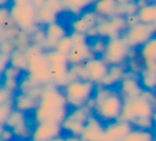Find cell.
Masks as SVG:
<instances>
[{
    "label": "cell",
    "instance_id": "57",
    "mask_svg": "<svg viewBox=\"0 0 156 141\" xmlns=\"http://www.w3.org/2000/svg\"><path fill=\"white\" fill-rule=\"evenodd\" d=\"M88 1H89V2H90V3H91V4H94V2H96V1H97V0H88Z\"/></svg>",
    "mask_w": 156,
    "mask_h": 141
},
{
    "label": "cell",
    "instance_id": "2",
    "mask_svg": "<svg viewBox=\"0 0 156 141\" xmlns=\"http://www.w3.org/2000/svg\"><path fill=\"white\" fill-rule=\"evenodd\" d=\"M96 106L94 115L104 125L121 120L125 100L119 90L97 85L94 94Z\"/></svg>",
    "mask_w": 156,
    "mask_h": 141
},
{
    "label": "cell",
    "instance_id": "22",
    "mask_svg": "<svg viewBox=\"0 0 156 141\" xmlns=\"http://www.w3.org/2000/svg\"><path fill=\"white\" fill-rule=\"evenodd\" d=\"M11 66L19 69L21 72H28L29 61L26 55V52L20 49H15L11 54Z\"/></svg>",
    "mask_w": 156,
    "mask_h": 141
},
{
    "label": "cell",
    "instance_id": "14",
    "mask_svg": "<svg viewBox=\"0 0 156 141\" xmlns=\"http://www.w3.org/2000/svg\"><path fill=\"white\" fill-rule=\"evenodd\" d=\"M5 126L9 129H11L15 136H18V137H28L30 135L29 129L27 126L25 113L18 111V109L13 111L9 120L6 121Z\"/></svg>",
    "mask_w": 156,
    "mask_h": 141
},
{
    "label": "cell",
    "instance_id": "48",
    "mask_svg": "<svg viewBox=\"0 0 156 141\" xmlns=\"http://www.w3.org/2000/svg\"><path fill=\"white\" fill-rule=\"evenodd\" d=\"M86 36H87V38H88L89 41L99 37V33H98V29H97V27H94V28L89 29V30L86 32Z\"/></svg>",
    "mask_w": 156,
    "mask_h": 141
},
{
    "label": "cell",
    "instance_id": "18",
    "mask_svg": "<svg viewBox=\"0 0 156 141\" xmlns=\"http://www.w3.org/2000/svg\"><path fill=\"white\" fill-rule=\"evenodd\" d=\"M118 5L117 0H97L91 6L100 18H112L117 15Z\"/></svg>",
    "mask_w": 156,
    "mask_h": 141
},
{
    "label": "cell",
    "instance_id": "58",
    "mask_svg": "<svg viewBox=\"0 0 156 141\" xmlns=\"http://www.w3.org/2000/svg\"><path fill=\"white\" fill-rule=\"evenodd\" d=\"M155 111H156V104H155ZM154 119H155V121H156V111H155V115H154Z\"/></svg>",
    "mask_w": 156,
    "mask_h": 141
},
{
    "label": "cell",
    "instance_id": "11",
    "mask_svg": "<svg viewBox=\"0 0 156 141\" xmlns=\"http://www.w3.org/2000/svg\"><path fill=\"white\" fill-rule=\"evenodd\" d=\"M86 69L88 81L93 82L96 85H100L105 76L107 74L109 66L102 57H93L88 59L85 64H83Z\"/></svg>",
    "mask_w": 156,
    "mask_h": 141
},
{
    "label": "cell",
    "instance_id": "49",
    "mask_svg": "<svg viewBox=\"0 0 156 141\" xmlns=\"http://www.w3.org/2000/svg\"><path fill=\"white\" fill-rule=\"evenodd\" d=\"M32 0H11V5H29Z\"/></svg>",
    "mask_w": 156,
    "mask_h": 141
},
{
    "label": "cell",
    "instance_id": "7",
    "mask_svg": "<svg viewBox=\"0 0 156 141\" xmlns=\"http://www.w3.org/2000/svg\"><path fill=\"white\" fill-rule=\"evenodd\" d=\"M156 35V25H147L139 23L138 25L129 28L122 35L127 45L132 49H139L148 41Z\"/></svg>",
    "mask_w": 156,
    "mask_h": 141
},
{
    "label": "cell",
    "instance_id": "35",
    "mask_svg": "<svg viewBox=\"0 0 156 141\" xmlns=\"http://www.w3.org/2000/svg\"><path fill=\"white\" fill-rule=\"evenodd\" d=\"M14 100L0 105V124L5 125L6 121L9 120L11 114L14 111Z\"/></svg>",
    "mask_w": 156,
    "mask_h": 141
},
{
    "label": "cell",
    "instance_id": "56",
    "mask_svg": "<svg viewBox=\"0 0 156 141\" xmlns=\"http://www.w3.org/2000/svg\"><path fill=\"white\" fill-rule=\"evenodd\" d=\"M149 3H156V0H147Z\"/></svg>",
    "mask_w": 156,
    "mask_h": 141
},
{
    "label": "cell",
    "instance_id": "59",
    "mask_svg": "<svg viewBox=\"0 0 156 141\" xmlns=\"http://www.w3.org/2000/svg\"><path fill=\"white\" fill-rule=\"evenodd\" d=\"M0 87H2V84H1V83H0Z\"/></svg>",
    "mask_w": 156,
    "mask_h": 141
},
{
    "label": "cell",
    "instance_id": "6",
    "mask_svg": "<svg viewBox=\"0 0 156 141\" xmlns=\"http://www.w3.org/2000/svg\"><path fill=\"white\" fill-rule=\"evenodd\" d=\"M10 17L12 23L19 30L31 33L36 28V13L32 4L29 5H10Z\"/></svg>",
    "mask_w": 156,
    "mask_h": 141
},
{
    "label": "cell",
    "instance_id": "47",
    "mask_svg": "<svg viewBox=\"0 0 156 141\" xmlns=\"http://www.w3.org/2000/svg\"><path fill=\"white\" fill-rule=\"evenodd\" d=\"M14 133H13L11 129H4V132L2 133V135L0 136V141H10L13 139V137H14Z\"/></svg>",
    "mask_w": 156,
    "mask_h": 141
},
{
    "label": "cell",
    "instance_id": "10",
    "mask_svg": "<svg viewBox=\"0 0 156 141\" xmlns=\"http://www.w3.org/2000/svg\"><path fill=\"white\" fill-rule=\"evenodd\" d=\"M62 124L55 122L37 123L32 132V141H51L61 137Z\"/></svg>",
    "mask_w": 156,
    "mask_h": 141
},
{
    "label": "cell",
    "instance_id": "50",
    "mask_svg": "<svg viewBox=\"0 0 156 141\" xmlns=\"http://www.w3.org/2000/svg\"><path fill=\"white\" fill-rule=\"evenodd\" d=\"M46 2V0H32V5L35 9H41L44 6V3Z\"/></svg>",
    "mask_w": 156,
    "mask_h": 141
},
{
    "label": "cell",
    "instance_id": "34",
    "mask_svg": "<svg viewBox=\"0 0 156 141\" xmlns=\"http://www.w3.org/2000/svg\"><path fill=\"white\" fill-rule=\"evenodd\" d=\"M80 16L84 19L85 23H87V26H88L89 28L97 27V25H98L99 21H100V17H99V15L94 12L93 9H87V10H85Z\"/></svg>",
    "mask_w": 156,
    "mask_h": 141
},
{
    "label": "cell",
    "instance_id": "28",
    "mask_svg": "<svg viewBox=\"0 0 156 141\" xmlns=\"http://www.w3.org/2000/svg\"><path fill=\"white\" fill-rule=\"evenodd\" d=\"M32 44L41 47L45 51H47V46H46V34H45V27H41L37 25L36 28L31 33Z\"/></svg>",
    "mask_w": 156,
    "mask_h": 141
},
{
    "label": "cell",
    "instance_id": "60",
    "mask_svg": "<svg viewBox=\"0 0 156 141\" xmlns=\"http://www.w3.org/2000/svg\"><path fill=\"white\" fill-rule=\"evenodd\" d=\"M129 1H135V0H129Z\"/></svg>",
    "mask_w": 156,
    "mask_h": 141
},
{
    "label": "cell",
    "instance_id": "38",
    "mask_svg": "<svg viewBox=\"0 0 156 141\" xmlns=\"http://www.w3.org/2000/svg\"><path fill=\"white\" fill-rule=\"evenodd\" d=\"M43 8L48 11H51L56 15H60L61 13L65 12L63 0H46Z\"/></svg>",
    "mask_w": 156,
    "mask_h": 141
},
{
    "label": "cell",
    "instance_id": "25",
    "mask_svg": "<svg viewBox=\"0 0 156 141\" xmlns=\"http://www.w3.org/2000/svg\"><path fill=\"white\" fill-rule=\"evenodd\" d=\"M121 141H156V132L133 129V131Z\"/></svg>",
    "mask_w": 156,
    "mask_h": 141
},
{
    "label": "cell",
    "instance_id": "21",
    "mask_svg": "<svg viewBox=\"0 0 156 141\" xmlns=\"http://www.w3.org/2000/svg\"><path fill=\"white\" fill-rule=\"evenodd\" d=\"M63 1L65 12L69 13L74 17L80 16L85 10L93 5L88 0H63Z\"/></svg>",
    "mask_w": 156,
    "mask_h": 141
},
{
    "label": "cell",
    "instance_id": "5",
    "mask_svg": "<svg viewBox=\"0 0 156 141\" xmlns=\"http://www.w3.org/2000/svg\"><path fill=\"white\" fill-rule=\"evenodd\" d=\"M132 48L127 45L122 36L106 41V49L102 58L108 66L125 65L129 59V53Z\"/></svg>",
    "mask_w": 156,
    "mask_h": 141
},
{
    "label": "cell",
    "instance_id": "8",
    "mask_svg": "<svg viewBox=\"0 0 156 141\" xmlns=\"http://www.w3.org/2000/svg\"><path fill=\"white\" fill-rule=\"evenodd\" d=\"M97 29L99 37L107 41L122 36L127 30V25L124 16L116 15L112 18H100V21L97 25Z\"/></svg>",
    "mask_w": 156,
    "mask_h": 141
},
{
    "label": "cell",
    "instance_id": "4",
    "mask_svg": "<svg viewBox=\"0 0 156 141\" xmlns=\"http://www.w3.org/2000/svg\"><path fill=\"white\" fill-rule=\"evenodd\" d=\"M155 111V103L141 94L139 98L125 100L121 120L132 123L136 119L153 118Z\"/></svg>",
    "mask_w": 156,
    "mask_h": 141
},
{
    "label": "cell",
    "instance_id": "54",
    "mask_svg": "<svg viewBox=\"0 0 156 141\" xmlns=\"http://www.w3.org/2000/svg\"><path fill=\"white\" fill-rule=\"evenodd\" d=\"M4 132V129H3V125L2 124H0V136L2 135V133Z\"/></svg>",
    "mask_w": 156,
    "mask_h": 141
},
{
    "label": "cell",
    "instance_id": "37",
    "mask_svg": "<svg viewBox=\"0 0 156 141\" xmlns=\"http://www.w3.org/2000/svg\"><path fill=\"white\" fill-rule=\"evenodd\" d=\"M70 28H71V32L83 33V34H86L87 31L90 29L81 16L74 17L72 19L71 23H70Z\"/></svg>",
    "mask_w": 156,
    "mask_h": 141
},
{
    "label": "cell",
    "instance_id": "42",
    "mask_svg": "<svg viewBox=\"0 0 156 141\" xmlns=\"http://www.w3.org/2000/svg\"><path fill=\"white\" fill-rule=\"evenodd\" d=\"M23 72L20 71L17 68L13 67V66H9L5 70H4L3 74H2V78L3 79H14V80H20V76Z\"/></svg>",
    "mask_w": 156,
    "mask_h": 141
},
{
    "label": "cell",
    "instance_id": "27",
    "mask_svg": "<svg viewBox=\"0 0 156 141\" xmlns=\"http://www.w3.org/2000/svg\"><path fill=\"white\" fill-rule=\"evenodd\" d=\"M58 15L54 14L51 11H48L46 9L41 8L37 10L36 13V23L41 27H46L51 23H58Z\"/></svg>",
    "mask_w": 156,
    "mask_h": 141
},
{
    "label": "cell",
    "instance_id": "12",
    "mask_svg": "<svg viewBox=\"0 0 156 141\" xmlns=\"http://www.w3.org/2000/svg\"><path fill=\"white\" fill-rule=\"evenodd\" d=\"M133 129L131 123L122 120L105 125L104 141H121L133 131Z\"/></svg>",
    "mask_w": 156,
    "mask_h": 141
},
{
    "label": "cell",
    "instance_id": "20",
    "mask_svg": "<svg viewBox=\"0 0 156 141\" xmlns=\"http://www.w3.org/2000/svg\"><path fill=\"white\" fill-rule=\"evenodd\" d=\"M39 99H36L30 94L25 93H17L14 97V106L15 109H18L20 111H35L38 107Z\"/></svg>",
    "mask_w": 156,
    "mask_h": 141
},
{
    "label": "cell",
    "instance_id": "9",
    "mask_svg": "<svg viewBox=\"0 0 156 141\" xmlns=\"http://www.w3.org/2000/svg\"><path fill=\"white\" fill-rule=\"evenodd\" d=\"M118 90L124 100H133V99L139 98L144 91L139 82V76L129 71H126L123 80L118 85Z\"/></svg>",
    "mask_w": 156,
    "mask_h": 141
},
{
    "label": "cell",
    "instance_id": "16",
    "mask_svg": "<svg viewBox=\"0 0 156 141\" xmlns=\"http://www.w3.org/2000/svg\"><path fill=\"white\" fill-rule=\"evenodd\" d=\"M68 63L70 66L73 65H83L86 63L88 59L93 58L94 54L89 47V43L81 46H74L69 54L67 55Z\"/></svg>",
    "mask_w": 156,
    "mask_h": 141
},
{
    "label": "cell",
    "instance_id": "45",
    "mask_svg": "<svg viewBox=\"0 0 156 141\" xmlns=\"http://www.w3.org/2000/svg\"><path fill=\"white\" fill-rule=\"evenodd\" d=\"M16 49L15 48V45L13 41H0V51H2L3 53L6 54H12V52Z\"/></svg>",
    "mask_w": 156,
    "mask_h": 141
},
{
    "label": "cell",
    "instance_id": "23",
    "mask_svg": "<svg viewBox=\"0 0 156 141\" xmlns=\"http://www.w3.org/2000/svg\"><path fill=\"white\" fill-rule=\"evenodd\" d=\"M139 82L144 90L156 92V71L144 68L139 73Z\"/></svg>",
    "mask_w": 156,
    "mask_h": 141
},
{
    "label": "cell",
    "instance_id": "55",
    "mask_svg": "<svg viewBox=\"0 0 156 141\" xmlns=\"http://www.w3.org/2000/svg\"><path fill=\"white\" fill-rule=\"evenodd\" d=\"M64 139H65V138L58 137V138H56V139H54V140H51V141H64Z\"/></svg>",
    "mask_w": 156,
    "mask_h": 141
},
{
    "label": "cell",
    "instance_id": "53",
    "mask_svg": "<svg viewBox=\"0 0 156 141\" xmlns=\"http://www.w3.org/2000/svg\"><path fill=\"white\" fill-rule=\"evenodd\" d=\"M9 3H11V0H0V6H8Z\"/></svg>",
    "mask_w": 156,
    "mask_h": 141
},
{
    "label": "cell",
    "instance_id": "15",
    "mask_svg": "<svg viewBox=\"0 0 156 141\" xmlns=\"http://www.w3.org/2000/svg\"><path fill=\"white\" fill-rule=\"evenodd\" d=\"M45 34H46V46H47V51L54 50L58 45V43L65 36L69 35L67 29L62 23H54L51 25H48L45 27Z\"/></svg>",
    "mask_w": 156,
    "mask_h": 141
},
{
    "label": "cell",
    "instance_id": "39",
    "mask_svg": "<svg viewBox=\"0 0 156 141\" xmlns=\"http://www.w3.org/2000/svg\"><path fill=\"white\" fill-rule=\"evenodd\" d=\"M125 65H126L127 71L132 72V73H134V74H137V76H139V73L144 68V61H142L140 57H138V58H133V59H127Z\"/></svg>",
    "mask_w": 156,
    "mask_h": 141
},
{
    "label": "cell",
    "instance_id": "43",
    "mask_svg": "<svg viewBox=\"0 0 156 141\" xmlns=\"http://www.w3.org/2000/svg\"><path fill=\"white\" fill-rule=\"evenodd\" d=\"M11 64V54L3 53L0 51V76H2L4 70L10 66Z\"/></svg>",
    "mask_w": 156,
    "mask_h": 141
},
{
    "label": "cell",
    "instance_id": "31",
    "mask_svg": "<svg viewBox=\"0 0 156 141\" xmlns=\"http://www.w3.org/2000/svg\"><path fill=\"white\" fill-rule=\"evenodd\" d=\"M32 44V37L29 32L20 31L14 41V45L16 49H20L25 51L28 47Z\"/></svg>",
    "mask_w": 156,
    "mask_h": 141
},
{
    "label": "cell",
    "instance_id": "51",
    "mask_svg": "<svg viewBox=\"0 0 156 141\" xmlns=\"http://www.w3.org/2000/svg\"><path fill=\"white\" fill-rule=\"evenodd\" d=\"M136 3H137L138 8L141 9V8H144V6H147L149 4V2L147 1V0H135Z\"/></svg>",
    "mask_w": 156,
    "mask_h": 141
},
{
    "label": "cell",
    "instance_id": "36",
    "mask_svg": "<svg viewBox=\"0 0 156 141\" xmlns=\"http://www.w3.org/2000/svg\"><path fill=\"white\" fill-rule=\"evenodd\" d=\"M73 47L74 46L71 41V37H70V35H67V36H65L58 41L55 47V50L61 52V53L65 54V55H68L71 52V50L73 49Z\"/></svg>",
    "mask_w": 156,
    "mask_h": 141
},
{
    "label": "cell",
    "instance_id": "44",
    "mask_svg": "<svg viewBox=\"0 0 156 141\" xmlns=\"http://www.w3.org/2000/svg\"><path fill=\"white\" fill-rule=\"evenodd\" d=\"M14 93L11 91H9L8 89H5L4 87H0V105L4 104L6 102L14 100Z\"/></svg>",
    "mask_w": 156,
    "mask_h": 141
},
{
    "label": "cell",
    "instance_id": "41",
    "mask_svg": "<svg viewBox=\"0 0 156 141\" xmlns=\"http://www.w3.org/2000/svg\"><path fill=\"white\" fill-rule=\"evenodd\" d=\"M19 81L20 80H14V79H2V87L8 89L11 92H16L19 90Z\"/></svg>",
    "mask_w": 156,
    "mask_h": 141
},
{
    "label": "cell",
    "instance_id": "33",
    "mask_svg": "<svg viewBox=\"0 0 156 141\" xmlns=\"http://www.w3.org/2000/svg\"><path fill=\"white\" fill-rule=\"evenodd\" d=\"M47 52V57L49 61L50 65H63V64H69L68 63V57L65 54L54 50H50Z\"/></svg>",
    "mask_w": 156,
    "mask_h": 141
},
{
    "label": "cell",
    "instance_id": "46",
    "mask_svg": "<svg viewBox=\"0 0 156 141\" xmlns=\"http://www.w3.org/2000/svg\"><path fill=\"white\" fill-rule=\"evenodd\" d=\"M125 20H126V25H127V29L132 28L134 26L138 25L140 23L139 20V17H138L137 14H134V15H129V16L125 17Z\"/></svg>",
    "mask_w": 156,
    "mask_h": 141
},
{
    "label": "cell",
    "instance_id": "40",
    "mask_svg": "<svg viewBox=\"0 0 156 141\" xmlns=\"http://www.w3.org/2000/svg\"><path fill=\"white\" fill-rule=\"evenodd\" d=\"M69 35H70V37H71L73 46H81V45H85V44L89 43V39L87 38L86 34L78 33V32H70Z\"/></svg>",
    "mask_w": 156,
    "mask_h": 141
},
{
    "label": "cell",
    "instance_id": "17",
    "mask_svg": "<svg viewBox=\"0 0 156 141\" xmlns=\"http://www.w3.org/2000/svg\"><path fill=\"white\" fill-rule=\"evenodd\" d=\"M127 71L126 65H117V66H109V69L105 78L100 83L103 87L114 88L116 85H119L120 82L123 80L125 73Z\"/></svg>",
    "mask_w": 156,
    "mask_h": 141
},
{
    "label": "cell",
    "instance_id": "1",
    "mask_svg": "<svg viewBox=\"0 0 156 141\" xmlns=\"http://www.w3.org/2000/svg\"><path fill=\"white\" fill-rule=\"evenodd\" d=\"M68 107L62 88L52 83L45 85L39 98L38 107L35 109V121L37 123L55 122L62 124L69 113Z\"/></svg>",
    "mask_w": 156,
    "mask_h": 141
},
{
    "label": "cell",
    "instance_id": "32",
    "mask_svg": "<svg viewBox=\"0 0 156 141\" xmlns=\"http://www.w3.org/2000/svg\"><path fill=\"white\" fill-rule=\"evenodd\" d=\"M138 8L136 1H129L124 4H119L118 5V10H117V15L120 16H129V15H134L138 13Z\"/></svg>",
    "mask_w": 156,
    "mask_h": 141
},
{
    "label": "cell",
    "instance_id": "26",
    "mask_svg": "<svg viewBox=\"0 0 156 141\" xmlns=\"http://www.w3.org/2000/svg\"><path fill=\"white\" fill-rule=\"evenodd\" d=\"M139 56L142 61H156V35L139 48Z\"/></svg>",
    "mask_w": 156,
    "mask_h": 141
},
{
    "label": "cell",
    "instance_id": "19",
    "mask_svg": "<svg viewBox=\"0 0 156 141\" xmlns=\"http://www.w3.org/2000/svg\"><path fill=\"white\" fill-rule=\"evenodd\" d=\"M69 64L63 65H50V73L52 78V84L63 88L69 83Z\"/></svg>",
    "mask_w": 156,
    "mask_h": 141
},
{
    "label": "cell",
    "instance_id": "30",
    "mask_svg": "<svg viewBox=\"0 0 156 141\" xmlns=\"http://www.w3.org/2000/svg\"><path fill=\"white\" fill-rule=\"evenodd\" d=\"M21 30H19L18 28L15 25H11L8 26V27H4L0 30V41H13L14 43L15 38L17 37L18 33L20 32Z\"/></svg>",
    "mask_w": 156,
    "mask_h": 141
},
{
    "label": "cell",
    "instance_id": "13",
    "mask_svg": "<svg viewBox=\"0 0 156 141\" xmlns=\"http://www.w3.org/2000/svg\"><path fill=\"white\" fill-rule=\"evenodd\" d=\"M105 125L94 115L90 117L84 127L81 140L82 141H104Z\"/></svg>",
    "mask_w": 156,
    "mask_h": 141
},
{
    "label": "cell",
    "instance_id": "24",
    "mask_svg": "<svg viewBox=\"0 0 156 141\" xmlns=\"http://www.w3.org/2000/svg\"><path fill=\"white\" fill-rule=\"evenodd\" d=\"M140 23L147 25H156V3H149L147 6L138 10Z\"/></svg>",
    "mask_w": 156,
    "mask_h": 141
},
{
    "label": "cell",
    "instance_id": "3",
    "mask_svg": "<svg viewBox=\"0 0 156 141\" xmlns=\"http://www.w3.org/2000/svg\"><path fill=\"white\" fill-rule=\"evenodd\" d=\"M97 85L90 81H72L63 88L67 104L71 108H80L93 99Z\"/></svg>",
    "mask_w": 156,
    "mask_h": 141
},
{
    "label": "cell",
    "instance_id": "52",
    "mask_svg": "<svg viewBox=\"0 0 156 141\" xmlns=\"http://www.w3.org/2000/svg\"><path fill=\"white\" fill-rule=\"evenodd\" d=\"M64 141H82L80 137H74V136H68L67 138H65Z\"/></svg>",
    "mask_w": 156,
    "mask_h": 141
},
{
    "label": "cell",
    "instance_id": "29",
    "mask_svg": "<svg viewBox=\"0 0 156 141\" xmlns=\"http://www.w3.org/2000/svg\"><path fill=\"white\" fill-rule=\"evenodd\" d=\"M89 47L93 52L94 56L96 57H102L106 49V39L97 37L94 39L89 41Z\"/></svg>",
    "mask_w": 156,
    "mask_h": 141
}]
</instances>
